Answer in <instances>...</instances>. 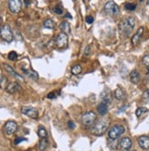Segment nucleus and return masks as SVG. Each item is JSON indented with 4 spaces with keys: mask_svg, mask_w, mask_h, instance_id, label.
<instances>
[{
    "mask_svg": "<svg viewBox=\"0 0 149 151\" xmlns=\"http://www.w3.org/2000/svg\"><path fill=\"white\" fill-rule=\"evenodd\" d=\"M138 144L144 150L149 149V138L146 136H142L138 138Z\"/></svg>",
    "mask_w": 149,
    "mask_h": 151,
    "instance_id": "12",
    "label": "nucleus"
},
{
    "mask_svg": "<svg viewBox=\"0 0 149 151\" xmlns=\"http://www.w3.org/2000/svg\"><path fill=\"white\" fill-rule=\"evenodd\" d=\"M104 11L106 14L111 16H115L119 13V7L114 1H109L104 5Z\"/></svg>",
    "mask_w": 149,
    "mask_h": 151,
    "instance_id": "6",
    "label": "nucleus"
},
{
    "mask_svg": "<svg viewBox=\"0 0 149 151\" xmlns=\"http://www.w3.org/2000/svg\"><path fill=\"white\" fill-rule=\"evenodd\" d=\"M65 17H69V18H71V16L69 15V13H67V14H66V16H65Z\"/></svg>",
    "mask_w": 149,
    "mask_h": 151,
    "instance_id": "37",
    "label": "nucleus"
},
{
    "mask_svg": "<svg viewBox=\"0 0 149 151\" xmlns=\"http://www.w3.org/2000/svg\"><path fill=\"white\" fill-rule=\"evenodd\" d=\"M4 68H5V70H7V72H8L11 75H13V76L15 77V78H17V79H18V80H20V81H23V77L20 76L19 74H17V73L15 72V70H13V68L10 67V66H9L8 64H4Z\"/></svg>",
    "mask_w": 149,
    "mask_h": 151,
    "instance_id": "17",
    "label": "nucleus"
},
{
    "mask_svg": "<svg viewBox=\"0 0 149 151\" xmlns=\"http://www.w3.org/2000/svg\"><path fill=\"white\" fill-rule=\"evenodd\" d=\"M38 135L40 138H47L48 136V132L45 129L44 126H39L38 129Z\"/></svg>",
    "mask_w": 149,
    "mask_h": 151,
    "instance_id": "23",
    "label": "nucleus"
},
{
    "mask_svg": "<svg viewBox=\"0 0 149 151\" xmlns=\"http://www.w3.org/2000/svg\"><path fill=\"white\" fill-rule=\"evenodd\" d=\"M142 97H143L144 100H148V99H149V90H146L145 93H144Z\"/></svg>",
    "mask_w": 149,
    "mask_h": 151,
    "instance_id": "31",
    "label": "nucleus"
},
{
    "mask_svg": "<svg viewBox=\"0 0 149 151\" xmlns=\"http://www.w3.org/2000/svg\"><path fill=\"white\" fill-rule=\"evenodd\" d=\"M22 70H23V72L26 73V75H27L29 78L33 79V80H38L39 75L35 72V70H25V69H22Z\"/></svg>",
    "mask_w": 149,
    "mask_h": 151,
    "instance_id": "20",
    "label": "nucleus"
},
{
    "mask_svg": "<svg viewBox=\"0 0 149 151\" xmlns=\"http://www.w3.org/2000/svg\"><path fill=\"white\" fill-rule=\"evenodd\" d=\"M143 63L147 69H149V54L146 55L145 57L143 58Z\"/></svg>",
    "mask_w": 149,
    "mask_h": 151,
    "instance_id": "29",
    "label": "nucleus"
},
{
    "mask_svg": "<svg viewBox=\"0 0 149 151\" xmlns=\"http://www.w3.org/2000/svg\"><path fill=\"white\" fill-rule=\"evenodd\" d=\"M21 113L23 115H25L27 116L30 117L32 119H37L39 116V113L38 110L35 109L33 107H30V106H24L22 107L21 109Z\"/></svg>",
    "mask_w": 149,
    "mask_h": 151,
    "instance_id": "7",
    "label": "nucleus"
},
{
    "mask_svg": "<svg viewBox=\"0 0 149 151\" xmlns=\"http://www.w3.org/2000/svg\"><path fill=\"white\" fill-rule=\"evenodd\" d=\"M25 140H26V138H17L15 139V144L17 145V144H19L20 142H22V141H25Z\"/></svg>",
    "mask_w": 149,
    "mask_h": 151,
    "instance_id": "33",
    "label": "nucleus"
},
{
    "mask_svg": "<svg viewBox=\"0 0 149 151\" xmlns=\"http://www.w3.org/2000/svg\"><path fill=\"white\" fill-rule=\"evenodd\" d=\"M108 126H109V121L105 118H102L100 121L95 123L94 125L92 126V133L95 136H102L106 132Z\"/></svg>",
    "mask_w": 149,
    "mask_h": 151,
    "instance_id": "2",
    "label": "nucleus"
},
{
    "mask_svg": "<svg viewBox=\"0 0 149 151\" xmlns=\"http://www.w3.org/2000/svg\"><path fill=\"white\" fill-rule=\"evenodd\" d=\"M56 45L59 49L66 48L68 46V36L65 33H59L56 39Z\"/></svg>",
    "mask_w": 149,
    "mask_h": 151,
    "instance_id": "9",
    "label": "nucleus"
},
{
    "mask_svg": "<svg viewBox=\"0 0 149 151\" xmlns=\"http://www.w3.org/2000/svg\"><path fill=\"white\" fill-rule=\"evenodd\" d=\"M20 90V85L17 83H10L6 86V92L8 93H15Z\"/></svg>",
    "mask_w": 149,
    "mask_h": 151,
    "instance_id": "13",
    "label": "nucleus"
},
{
    "mask_svg": "<svg viewBox=\"0 0 149 151\" xmlns=\"http://www.w3.org/2000/svg\"><path fill=\"white\" fill-rule=\"evenodd\" d=\"M134 26H136V18L133 17H128L124 18V19L120 22L119 29L121 32L124 33L125 36H128L131 34Z\"/></svg>",
    "mask_w": 149,
    "mask_h": 151,
    "instance_id": "1",
    "label": "nucleus"
},
{
    "mask_svg": "<svg viewBox=\"0 0 149 151\" xmlns=\"http://www.w3.org/2000/svg\"><path fill=\"white\" fill-rule=\"evenodd\" d=\"M18 58V55L17 54L16 51H11V52H9L8 54V59L10 60H17Z\"/></svg>",
    "mask_w": 149,
    "mask_h": 151,
    "instance_id": "28",
    "label": "nucleus"
},
{
    "mask_svg": "<svg viewBox=\"0 0 149 151\" xmlns=\"http://www.w3.org/2000/svg\"><path fill=\"white\" fill-rule=\"evenodd\" d=\"M90 50H91V46H87L85 48V50H84V55L85 56H88L90 54Z\"/></svg>",
    "mask_w": 149,
    "mask_h": 151,
    "instance_id": "34",
    "label": "nucleus"
},
{
    "mask_svg": "<svg viewBox=\"0 0 149 151\" xmlns=\"http://www.w3.org/2000/svg\"><path fill=\"white\" fill-rule=\"evenodd\" d=\"M86 22L88 23V24H92V23L94 22V17H92V16H87L86 17Z\"/></svg>",
    "mask_w": 149,
    "mask_h": 151,
    "instance_id": "32",
    "label": "nucleus"
},
{
    "mask_svg": "<svg viewBox=\"0 0 149 151\" xmlns=\"http://www.w3.org/2000/svg\"><path fill=\"white\" fill-rule=\"evenodd\" d=\"M17 125L15 121H7L4 125V131L7 136L13 135L17 131Z\"/></svg>",
    "mask_w": 149,
    "mask_h": 151,
    "instance_id": "8",
    "label": "nucleus"
},
{
    "mask_svg": "<svg viewBox=\"0 0 149 151\" xmlns=\"http://www.w3.org/2000/svg\"><path fill=\"white\" fill-rule=\"evenodd\" d=\"M82 69L81 67V65H79V64L74 65L72 67V69H71V73L73 75H78V74H80L82 72Z\"/></svg>",
    "mask_w": 149,
    "mask_h": 151,
    "instance_id": "25",
    "label": "nucleus"
},
{
    "mask_svg": "<svg viewBox=\"0 0 149 151\" xmlns=\"http://www.w3.org/2000/svg\"><path fill=\"white\" fill-rule=\"evenodd\" d=\"M97 110H98V113L101 115H105L108 112V103L102 102L97 107Z\"/></svg>",
    "mask_w": 149,
    "mask_h": 151,
    "instance_id": "15",
    "label": "nucleus"
},
{
    "mask_svg": "<svg viewBox=\"0 0 149 151\" xmlns=\"http://www.w3.org/2000/svg\"><path fill=\"white\" fill-rule=\"evenodd\" d=\"M140 73H139L136 70H134L133 72L130 73V81L133 83H138L140 82Z\"/></svg>",
    "mask_w": 149,
    "mask_h": 151,
    "instance_id": "16",
    "label": "nucleus"
},
{
    "mask_svg": "<svg viewBox=\"0 0 149 151\" xmlns=\"http://www.w3.org/2000/svg\"><path fill=\"white\" fill-rule=\"evenodd\" d=\"M96 120H97V115L95 113L92 111L86 112L85 114L82 116V124L85 127L94 126Z\"/></svg>",
    "mask_w": 149,
    "mask_h": 151,
    "instance_id": "3",
    "label": "nucleus"
},
{
    "mask_svg": "<svg viewBox=\"0 0 149 151\" xmlns=\"http://www.w3.org/2000/svg\"><path fill=\"white\" fill-rule=\"evenodd\" d=\"M133 142L129 138H123L119 141V147L123 151H128L132 148Z\"/></svg>",
    "mask_w": 149,
    "mask_h": 151,
    "instance_id": "11",
    "label": "nucleus"
},
{
    "mask_svg": "<svg viewBox=\"0 0 149 151\" xmlns=\"http://www.w3.org/2000/svg\"><path fill=\"white\" fill-rule=\"evenodd\" d=\"M124 7H125L126 10L134 11V9L136 8V4H134V3H125L124 4Z\"/></svg>",
    "mask_w": 149,
    "mask_h": 151,
    "instance_id": "26",
    "label": "nucleus"
},
{
    "mask_svg": "<svg viewBox=\"0 0 149 151\" xmlns=\"http://www.w3.org/2000/svg\"><path fill=\"white\" fill-rule=\"evenodd\" d=\"M134 151H136V150H134Z\"/></svg>",
    "mask_w": 149,
    "mask_h": 151,
    "instance_id": "39",
    "label": "nucleus"
},
{
    "mask_svg": "<svg viewBox=\"0 0 149 151\" xmlns=\"http://www.w3.org/2000/svg\"><path fill=\"white\" fill-rule=\"evenodd\" d=\"M124 131H125V129H124V127L123 125H114L109 130L108 136H109V138H111L112 140H115L116 138H118L120 136H122L124 133Z\"/></svg>",
    "mask_w": 149,
    "mask_h": 151,
    "instance_id": "4",
    "label": "nucleus"
},
{
    "mask_svg": "<svg viewBox=\"0 0 149 151\" xmlns=\"http://www.w3.org/2000/svg\"><path fill=\"white\" fill-rule=\"evenodd\" d=\"M22 2L19 0H11L8 2V7L9 10L12 13H18L21 10Z\"/></svg>",
    "mask_w": 149,
    "mask_h": 151,
    "instance_id": "10",
    "label": "nucleus"
},
{
    "mask_svg": "<svg viewBox=\"0 0 149 151\" xmlns=\"http://www.w3.org/2000/svg\"><path fill=\"white\" fill-rule=\"evenodd\" d=\"M59 29L61 30L62 33H65V34H69L71 32V25L68 21H63L61 24L59 25Z\"/></svg>",
    "mask_w": 149,
    "mask_h": 151,
    "instance_id": "18",
    "label": "nucleus"
},
{
    "mask_svg": "<svg viewBox=\"0 0 149 151\" xmlns=\"http://www.w3.org/2000/svg\"><path fill=\"white\" fill-rule=\"evenodd\" d=\"M43 26H44L45 28H47V29L52 30V29H54V27H55V22H54L52 19H50V18H49V19H46V20L43 22Z\"/></svg>",
    "mask_w": 149,
    "mask_h": 151,
    "instance_id": "24",
    "label": "nucleus"
},
{
    "mask_svg": "<svg viewBox=\"0 0 149 151\" xmlns=\"http://www.w3.org/2000/svg\"><path fill=\"white\" fill-rule=\"evenodd\" d=\"M114 95L116 99H117V100H123V99L125 97V93L124 92V90L122 88H117L114 91Z\"/></svg>",
    "mask_w": 149,
    "mask_h": 151,
    "instance_id": "19",
    "label": "nucleus"
},
{
    "mask_svg": "<svg viewBox=\"0 0 149 151\" xmlns=\"http://www.w3.org/2000/svg\"><path fill=\"white\" fill-rule=\"evenodd\" d=\"M144 31H145V29H144L143 27L139 28L138 30L136 31V34H134V35L133 36V38H132V44H133V45L138 44V42H139V40H140V39H141V37H142V35H143Z\"/></svg>",
    "mask_w": 149,
    "mask_h": 151,
    "instance_id": "14",
    "label": "nucleus"
},
{
    "mask_svg": "<svg viewBox=\"0 0 149 151\" xmlns=\"http://www.w3.org/2000/svg\"><path fill=\"white\" fill-rule=\"evenodd\" d=\"M53 10L56 14H58V15H61L62 14V8L60 7H55Z\"/></svg>",
    "mask_w": 149,
    "mask_h": 151,
    "instance_id": "30",
    "label": "nucleus"
},
{
    "mask_svg": "<svg viewBox=\"0 0 149 151\" xmlns=\"http://www.w3.org/2000/svg\"><path fill=\"white\" fill-rule=\"evenodd\" d=\"M68 125H69V128H71V129H74V128H75V125H74V123H73L72 121H69V122L68 123Z\"/></svg>",
    "mask_w": 149,
    "mask_h": 151,
    "instance_id": "35",
    "label": "nucleus"
},
{
    "mask_svg": "<svg viewBox=\"0 0 149 151\" xmlns=\"http://www.w3.org/2000/svg\"><path fill=\"white\" fill-rule=\"evenodd\" d=\"M56 96H57V95H56V93H49L48 95H47V97H48V98H49V99L55 98Z\"/></svg>",
    "mask_w": 149,
    "mask_h": 151,
    "instance_id": "36",
    "label": "nucleus"
},
{
    "mask_svg": "<svg viewBox=\"0 0 149 151\" xmlns=\"http://www.w3.org/2000/svg\"><path fill=\"white\" fill-rule=\"evenodd\" d=\"M0 37L7 42H11L14 39L12 30L8 25H4L0 29Z\"/></svg>",
    "mask_w": 149,
    "mask_h": 151,
    "instance_id": "5",
    "label": "nucleus"
},
{
    "mask_svg": "<svg viewBox=\"0 0 149 151\" xmlns=\"http://www.w3.org/2000/svg\"><path fill=\"white\" fill-rule=\"evenodd\" d=\"M102 102H104L106 103H111L112 99H111V93L109 91H104V93H102Z\"/></svg>",
    "mask_w": 149,
    "mask_h": 151,
    "instance_id": "22",
    "label": "nucleus"
},
{
    "mask_svg": "<svg viewBox=\"0 0 149 151\" xmlns=\"http://www.w3.org/2000/svg\"><path fill=\"white\" fill-rule=\"evenodd\" d=\"M1 22H2V18L0 17V25H1Z\"/></svg>",
    "mask_w": 149,
    "mask_h": 151,
    "instance_id": "38",
    "label": "nucleus"
},
{
    "mask_svg": "<svg viewBox=\"0 0 149 151\" xmlns=\"http://www.w3.org/2000/svg\"><path fill=\"white\" fill-rule=\"evenodd\" d=\"M49 146V142L47 138H41V140L39 143V151H44L46 148H48Z\"/></svg>",
    "mask_w": 149,
    "mask_h": 151,
    "instance_id": "21",
    "label": "nucleus"
},
{
    "mask_svg": "<svg viewBox=\"0 0 149 151\" xmlns=\"http://www.w3.org/2000/svg\"><path fill=\"white\" fill-rule=\"evenodd\" d=\"M146 112H147V109L146 107H139L136 111V115L137 117H140L142 115V114H144V113H146Z\"/></svg>",
    "mask_w": 149,
    "mask_h": 151,
    "instance_id": "27",
    "label": "nucleus"
}]
</instances>
